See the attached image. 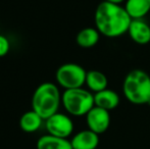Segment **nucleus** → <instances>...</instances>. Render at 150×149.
I'll list each match as a JSON object with an SVG mask.
<instances>
[{
  "instance_id": "10",
  "label": "nucleus",
  "mask_w": 150,
  "mask_h": 149,
  "mask_svg": "<svg viewBox=\"0 0 150 149\" xmlns=\"http://www.w3.org/2000/svg\"><path fill=\"white\" fill-rule=\"evenodd\" d=\"M120 95L112 89H106L102 90L100 92L94 93V103L95 106L104 108V109L113 110L120 105Z\"/></svg>"
},
{
  "instance_id": "3",
  "label": "nucleus",
  "mask_w": 150,
  "mask_h": 149,
  "mask_svg": "<svg viewBox=\"0 0 150 149\" xmlns=\"http://www.w3.org/2000/svg\"><path fill=\"white\" fill-rule=\"evenodd\" d=\"M61 95L57 85L45 82L39 85L32 97V109L35 110L44 121L58 112L61 103Z\"/></svg>"
},
{
  "instance_id": "8",
  "label": "nucleus",
  "mask_w": 150,
  "mask_h": 149,
  "mask_svg": "<svg viewBox=\"0 0 150 149\" xmlns=\"http://www.w3.org/2000/svg\"><path fill=\"white\" fill-rule=\"evenodd\" d=\"M127 33L132 41L138 45H147L150 43V26L143 18L132 20Z\"/></svg>"
},
{
  "instance_id": "14",
  "label": "nucleus",
  "mask_w": 150,
  "mask_h": 149,
  "mask_svg": "<svg viewBox=\"0 0 150 149\" xmlns=\"http://www.w3.org/2000/svg\"><path fill=\"white\" fill-rule=\"evenodd\" d=\"M43 121V117H41L35 110L32 109L23 113L18 121V125L21 129L26 133H34L41 128Z\"/></svg>"
},
{
  "instance_id": "6",
  "label": "nucleus",
  "mask_w": 150,
  "mask_h": 149,
  "mask_svg": "<svg viewBox=\"0 0 150 149\" xmlns=\"http://www.w3.org/2000/svg\"><path fill=\"white\" fill-rule=\"evenodd\" d=\"M45 128L50 135L67 139L74 132V121L69 115L56 112L45 119Z\"/></svg>"
},
{
  "instance_id": "4",
  "label": "nucleus",
  "mask_w": 150,
  "mask_h": 149,
  "mask_svg": "<svg viewBox=\"0 0 150 149\" xmlns=\"http://www.w3.org/2000/svg\"><path fill=\"white\" fill-rule=\"evenodd\" d=\"M61 104L69 114L84 117L95 106L94 93L83 87L64 90L61 95Z\"/></svg>"
},
{
  "instance_id": "1",
  "label": "nucleus",
  "mask_w": 150,
  "mask_h": 149,
  "mask_svg": "<svg viewBox=\"0 0 150 149\" xmlns=\"http://www.w3.org/2000/svg\"><path fill=\"white\" fill-rule=\"evenodd\" d=\"M131 22V16L120 4L101 1L95 9V28L106 38H117L126 34Z\"/></svg>"
},
{
  "instance_id": "5",
  "label": "nucleus",
  "mask_w": 150,
  "mask_h": 149,
  "mask_svg": "<svg viewBox=\"0 0 150 149\" xmlns=\"http://www.w3.org/2000/svg\"><path fill=\"white\" fill-rule=\"evenodd\" d=\"M87 71L82 66L74 62L61 64L55 73L57 84L64 90L82 88L85 85Z\"/></svg>"
},
{
  "instance_id": "16",
  "label": "nucleus",
  "mask_w": 150,
  "mask_h": 149,
  "mask_svg": "<svg viewBox=\"0 0 150 149\" xmlns=\"http://www.w3.org/2000/svg\"><path fill=\"white\" fill-rule=\"evenodd\" d=\"M10 49V43L9 40L5 36L0 34V57H3L8 53Z\"/></svg>"
},
{
  "instance_id": "13",
  "label": "nucleus",
  "mask_w": 150,
  "mask_h": 149,
  "mask_svg": "<svg viewBox=\"0 0 150 149\" xmlns=\"http://www.w3.org/2000/svg\"><path fill=\"white\" fill-rule=\"evenodd\" d=\"M85 85L92 93H97L106 89L108 86V79L100 71L92 70L87 72Z\"/></svg>"
},
{
  "instance_id": "2",
  "label": "nucleus",
  "mask_w": 150,
  "mask_h": 149,
  "mask_svg": "<svg viewBox=\"0 0 150 149\" xmlns=\"http://www.w3.org/2000/svg\"><path fill=\"white\" fill-rule=\"evenodd\" d=\"M122 93L135 105L150 103V76L143 70H133L125 77Z\"/></svg>"
},
{
  "instance_id": "7",
  "label": "nucleus",
  "mask_w": 150,
  "mask_h": 149,
  "mask_svg": "<svg viewBox=\"0 0 150 149\" xmlns=\"http://www.w3.org/2000/svg\"><path fill=\"white\" fill-rule=\"evenodd\" d=\"M85 117L88 129L94 133L101 135L109 129L110 113L108 110L98 107V106H94Z\"/></svg>"
},
{
  "instance_id": "15",
  "label": "nucleus",
  "mask_w": 150,
  "mask_h": 149,
  "mask_svg": "<svg viewBox=\"0 0 150 149\" xmlns=\"http://www.w3.org/2000/svg\"><path fill=\"white\" fill-rule=\"evenodd\" d=\"M100 39V33L96 28H84L76 36V43L82 48H92L97 45Z\"/></svg>"
},
{
  "instance_id": "17",
  "label": "nucleus",
  "mask_w": 150,
  "mask_h": 149,
  "mask_svg": "<svg viewBox=\"0 0 150 149\" xmlns=\"http://www.w3.org/2000/svg\"><path fill=\"white\" fill-rule=\"evenodd\" d=\"M103 1H107V2H112V3H117V4H122L124 1L126 0H103Z\"/></svg>"
},
{
  "instance_id": "11",
  "label": "nucleus",
  "mask_w": 150,
  "mask_h": 149,
  "mask_svg": "<svg viewBox=\"0 0 150 149\" xmlns=\"http://www.w3.org/2000/svg\"><path fill=\"white\" fill-rule=\"evenodd\" d=\"M125 8L132 20H139L150 12V0H126Z\"/></svg>"
},
{
  "instance_id": "12",
  "label": "nucleus",
  "mask_w": 150,
  "mask_h": 149,
  "mask_svg": "<svg viewBox=\"0 0 150 149\" xmlns=\"http://www.w3.org/2000/svg\"><path fill=\"white\" fill-rule=\"evenodd\" d=\"M37 149H73L71 140L59 138L50 134L40 137L36 144Z\"/></svg>"
},
{
  "instance_id": "9",
  "label": "nucleus",
  "mask_w": 150,
  "mask_h": 149,
  "mask_svg": "<svg viewBox=\"0 0 150 149\" xmlns=\"http://www.w3.org/2000/svg\"><path fill=\"white\" fill-rule=\"evenodd\" d=\"M99 142L100 140L98 134L89 129L78 132L71 139L73 149H97Z\"/></svg>"
}]
</instances>
